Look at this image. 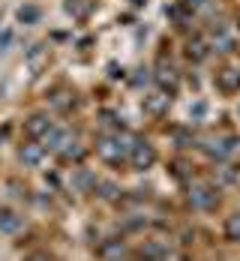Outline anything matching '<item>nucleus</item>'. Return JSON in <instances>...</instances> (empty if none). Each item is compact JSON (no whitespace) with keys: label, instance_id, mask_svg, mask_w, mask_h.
Segmentation results:
<instances>
[{"label":"nucleus","instance_id":"obj_12","mask_svg":"<svg viewBox=\"0 0 240 261\" xmlns=\"http://www.w3.org/2000/svg\"><path fill=\"white\" fill-rule=\"evenodd\" d=\"M24 225V219L12 210H0V234H18Z\"/></svg>","mask_w":240,"mask_h":261},{"label":"nucleus","instance_id":"obj_3","mask_svg":"<svg viewBox=\"0 0 240 261\" xmlns=\"http://www.w3.org/2000/svg\"><path fill=\"white\" fill-rule=\"evenodd\" d=\"M234 147H237V141L231 138V135H219V138H207L204 144H201V150L207 153V159H214V162H225V159L234 153Z\"/></svg>","mask_w":240,"mask_h":261},{"label":"nucleus","instance_id":"obj_20","mask_svg":"<svg viewBox=\"0 0 240 261\" xmlns=\"http://www.w3.org/2000/svg\"><path fill=\"white\" fill-rule=\"evenodd\" d=\"M39 15H42V12H39V6H33V3H24V6L18 9V21H21V24H36Z\"/></svg>","mask_w":240,"mask_h":261},{"label":"nucleus","instance_id":"obj_10","mask_svg":"<svg viewBox=\"0 0 240 261\" xmlns=\"http://www.w3.org/2000/svg\"><path fill=\"white\" fill-rule=\"evenodd\" d=\"M45 153H48V150L42 147V141H27V144L18 147V159H21L24 165H39Z\"/></svg>","mask_w":240,"mask_h":261},{"label":"nucleus","instance_id":"obj_16","mask_svg":"<svg viewBox=\"0 0 240 261\" xmlns=\"http://www.w3.org/2000/svg\"><path fill=\"white\" fill-rule=\"evenodd\" d=\"M93 192H99L102 201H114V198H120V186H117L114 180H99Z\"/></svg>","mask_w":240,"mask_h":261},{"label":"nucleus","instance_id":"obj_26","mask_svg":"<svg viewBox=\"0 0 240 261\" xmlns=\"http://www.w3.org/2000/svg\"><path fill=\"white\" fill-rule=\"evenodd\" d=\"M99 117H102V123H105V126H120V117H117V114H114V111H99Z\"/></svg>","mask_w":240,"mask_h":261},{"label":"nucleus","instance_id":"obj_11","mask_svg":"<svg viewBox=\"0 0 240 261\" xmlns=\"http://www.w3.org/2000/svg\"><path fill=\"white\" fill-rule=\"evenodd\" d=\"M51 126H54V123L45 117V114H33V117H27V120H24V132L30 135V138H36V141L51 129Z\"/></svg>","mask_w":240,"mask_h":261},{"label":"nucleus","instance_id":"obj_21","mask_svg":"<svg viewBox=\"0 0 240 261\" xmlns=\"http://www.w3.org/2000/svg\"><path fill=\"white\" fill-rule=\"evenodd\" d=\"M225 237H228V240H234V243H240V210H237V213H231V216L225 219Z\"/></svg>","mask_w":240,"mask_h":261},{"label":"nucleus","instance_id":"obj_9","mask_svg":"<svg viewBox=\"0 0 240 261\" xmlns=\"http://www.w3.org/2000/svg\"><path fill=\"white\" fill-rule=\"evenodd\" d=\"M123 255H126V243L120 237H108L99 243V258L102 261H120Z\"/></svg>","mask_w":240,"mask_h":261},{"label":"nucleus","instance_id":"obj_27","mask_svg":"<svg viewBox=\"0 0 240 261\" xmlns=\"http://www.w3.org/2000/svg\"><path fill=\"white\" fill-rule=\"evenodd\" d=\"M147 69H138V75H132V87H141V84H147Z\"/></svg>","mask_w":240,"mask_h":261},{"label":"nucleus","instance_id":"obj_6","mask_svg":"<svg viewBox=\"0 0 240 261\" xmlns=\"http://www.w3.org/2000/svg\"><path fill=\"white\" fill-rule=\"evenodd\" d=\"M153 79H156V84H159L165 93H174V90H177V84H180L177 69H174L168 60H159V63H156V72H153Z\"/></svg>","mask_w":240,"mask_h":261},{"label":"nucleus","instance_id":"obj_31","mask_svg":"<svg viewBox=\"0 0 240 261\" xmlns=\"http://www.w3.org/2000/svg\"><path fill=\"white\" fill-rule=\"evenodd\" d=\"M237 27H240V18H237Z\"/></svg>","mask_w":240,"mask_h":261},{"label":"nucleus","instance_id":"obj_23","mask_svg":"<svg viewBox=\"0 0 240 261\" xmlns=\"http://www.w3.org/2000/svg\"><path fill=\"white\" fill-rule=\"evenodd\" d=\"M204 114H207V102H204V99H198V102L189 105V117H192V120H204Z\"/></svg>","mask_w":240,"mask_h":261},{"label":"nucleus","instance_id":"obj_24","mask_svg":"<svg viewBox=\"0 0 240 261\" xmlns=\"http://www.w3.org/2000/svg\"><path fill=\"white\" fill-rule=\"evenodd\" d=\"M171 171H174V177H177V180H186V177H189V165H186V162H180V159L171 165Z\"/></svg>","mask_w":240,"mask_h":261},{"label":"nucleus","instance_id":"obj_15","mask_svg":"<svg viewBox=\"0 0 240 261\" xmlns=\"http://www.w3.org/2000/svg\"><path fill=\"white\" fill-rule=\"evenodd\" d=\"M63 9H66L75 21H84V18L93 12V0H66V3H63Z\"/></svg>","mask_w":240,"mask_h":261},{"label":"nucleus","instance_id":"obj_4","mask_svg":"<svg viewBox=\"0 0 240 261\" xmlns=\"http://www.w3.org/2000/svg\"><path fill=\"white\" fill-rule=\"evenodd\" d=\"M216 201H219V195L207 183H192L189 186V204L195 210H210V207H216Z\"/></svg>","mask_w":240,"mask_h":261},{"label":"nucleus","instance_id":"obj_28","mask_svg":"<svg viewBox=\"0 0 240 261\" xmlns=\"http://www.w3.org/2000/svg\"><path fill=\"white\" fill-rule=\"evenodd\" d=\"M24 261H51V255H48V252H30Z\"/></svg>","mask_w":240,"mask_h":261},{"label":"nucleus","instance_id":"obj_18","mask_svg":"<svg viewBox=\"0 0 240 261\" xmlns=\"http://www.w3.org/2000/svg\"><path fill=\"white\" fill-rule=\"evenodd\" d=\"M186 57L192 60V63H201V60L207 57V45H204L201 39H192V42L186 45Z\"/></svg>","mask_w":240,"mask_h":261},{"label":"nucleus","instance_id":"obj_14","mask_svg":"<svg viewBox=\"0 0 240 261\" xmlns=\"http://www.w3.org/2000/svg\"><path fill=\"white\" fill-rule=\"evenodd\" d=\"M210 48L219 51V54H231V51H234V36H231V33H225L222 27H216L214 39H210Z\"/></svg>","mask_w":240,"mask_h":261},{"label":"nucleus","instance_id":"obj_29","mask_svg":"<svg viewBox=\"0 0 240 261\" xmlns=\"http://www.w3.org/2000/svg\"><path fill=\"white\" fill-rule=\"evenodd\" d=\"M12 42V30H3V36H0V48H6Z\"/></svg>","mask_w":240,"mask_h":261},{"label":"nucleus","instance_id":"obj_1","mask_svg":"<svg viewBox=\"0 0 240 261\" xmlns=\"http://www.w3.org/2000/svg\"><path fill=\"white\" fill-rule=\"evenodd\" d=\"M135 135H126V132H105L96 138V153L99 159H105L111 165H120L123 159H129V147H132Z\"/></svg>","mask_w":240,"mask_h":261},{"label":"nucleus","instance_id":"obj_7","mask_svg":"<svg viewBox=\"0 0 240 261\" xmlns=\"http://www.w3.org/2000/svg\"><path fill=\"white\" fill-rule=\"evenodd\" d=\"M216 87H219L222 93H237L240 90V69H234V66L219 69V72H216Z\"/></svg>","mask_w":240,"mask_h":261},{"label":"nucleus","instance_id":"obj_17","mask_svg":"<svg viewBox=\"0 0 240 261\" xmlns=\"http://www.w3.org/2000/svg\"><path fill=\"white\" fill-rule=\"evenodd\" d=\"M84 153H87V150L81 147L78 141H69V144L63 147V153H60V159H63V162H81V159H84Z\"/></svg>","mask_w":240,"mask_h":261},{"label":"nucleus","instance_id":"obj_19","mask_svg":"<svg viewBox=\"0 0 240 261\" xmlns=\"http://www.w3.org/2000/svg\"><path fill=\"white\" fill-rule=\"evenodd\" d=\"M162 255H165V249H162L156 240H147V243L141 246V258L144 261H162Z\"/></svg>","mask_w":240,"mask_h":261},{"label":"nucleus","instance_id":"obj_8","mask_svg":"<svg viewBox=\"0 0 240 261\" xmlns=\"http://www.w3.org/2000/svg\"><path fill=\"white\" fill-rule=\"evenodd\" d=\"M168 105H171V93H165V90H156V93L144 96V111L153 114V117H162L168 111Z\"/></svg>","mask_w":240,"mask_h":261},{"label":"nucleus","instance_id":"obj_25","mask_svg":"<svg viewBox=\"0 0 240 261\" xmlns=\"http://www.w3.org/2000/svg\"><path fill=\"white\" fill-rule=\"evenodd\" d=\"M174 141H177V147H192V135L183 129H174Z\"/></svg>","mask_w":240,"mask_h":261},{"label":"nucleus","instance_id":"obj_2","mask_svg":"<svg viewBox=\"0 0 240 261\" xmlns=\"http://www.w3.org/2000/svg\"><path fill=\"white\" fill-rule=\"evenodd\" d=\"M156 162V150H153V144L147 141V138H132V147H129V165H132L135 171H147L150 165Z\"/></svg>","mask_w":240,"mask_h":261},{"label":"nucleus","instance_id":"obj_13","mask_svg":"<svg viewBox=\"0 0 240 261\" xmlns=\"http://www.w3.org/2000/svg\"><path fill=\"white\" fill-rule=\"evenodd\" d=\"M96 174L93 171H87V168H75L72 171V186L78 189V192H90V189H96Z\"/></svg>","mask_w":240,"mask_h":261},{"label":"nucleus","instance_id":"obj_22","mask_svg":"<svg viewBox=\"0 0 240 261\" xmlns=\"http://www.w3.org/2000/svg\"><path fill=\"white\" fill-rule=\"evenodd\" d=\"M216 180L219 183H234V180H240V171L237 168H228V165H219V168H216Z\"/></svg>","mask_w":240,"mask_h":261},{"label":"nucleus","instance_id":"obj_32","mask_svg":"<svg viewBox=\"0 0 240 261\" xmlns=\"http://www.w3.org/2000/svg\"><path fill=\"white\" fill-rule=\"evenodd\" d=\"M237 114H240V108H237Z\"/></svg>","mask_w":240,"mask_h":261},{"label":"nucleus","instance_id":"obj_30","mask_svg":"<svg viewBox=\"0 0 240 261\" xmlns=\"http://www.w3.org/2000/svg\"><path fill=\"white\" fill-rule=\"evenodd\" d=\"M108 75H111V79H120L123 69H117V63H111V66H108Z\"/></svg>","mask_w":240,"mask_h":261},{"label":"nucleus","instance_id":"obj_5","mask_svg":"<svg viewBox=\"0 0 240 261\" xmlns=\"http://www.w3.org/2000/svg\"><path fill=\"white\" fill-rule=\"evenodd\" d=\"M39 141H42V147H45L48 153H57V156H60V153H63V147H66L69 141H75V138L69 135V129H60V126H51V129L45 132V135H42Z\"/></svg>","mask_w":240,"mask_h":261}]
</instances>
